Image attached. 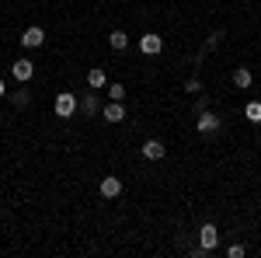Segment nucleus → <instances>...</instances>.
Returning a JSON list of instances; mask_svg holds the SVG:
<instances>
[{
  "label": "nucleus",
  "instance_id": "obj_14",
  "mask_svg": "<svg viewBox=\"0 0 261 258\" xmlns=\"http://www.w3.org/2000/svg\"><path fill=\"white\" fill-rule=\"evenodd\" d=\"M108 45H112V49H119V53H125V49H129V35H125V32H112V35H108Z\"/></svg>",
  "mask_w": 261,
  "mask_h": 258
},
{
  "label": "nucleus",
  "instance_id": "obj_1",
  "mask_svg": "<svg viewBox=\"0 0 261 258\" xmlns=\"http://www.w3.org/2000/svg\"><path fill=\"white\" fill-rule=\"evenodd\" d=\"M53 108H56L60 119H70L73 112H81V98H77L73 91H63V95H56V105H53Z\"/></svg>",
  "mask_w": 261,
  "mask_h": 258
},
{
  "label": "nucleus",
  "instance_id": "obj_18",
  "mask_svg": "<svg viewBox=\"0 0 261 258\" xmlns=\"http://www.w3.org/2000/svg\"><path fill=\"white\" fill-rule=\"evenodd\" d=\"M226 255H230V258H244V255H247V248H244V244H230Z\"/></svg>",
  "mask_w": 261,
  "mask_h": 258
},
{
  "label": "nucleus",
  "instance_id": "obj_16",
  "mask_svg": "<svg viewBox=\"0 0 261 258\" xmlns=\"http://www.w3.org/2000/svg\"><path fill=\"white\" fill-rule=\"evenodd\" d=\"M108 98L122 101V98H125V87H122V84H108Z\"/></svg>",
  "mask_w": 261,
  "mask_h": 258
},
{
  "label": "nucleus",
  "instance_id": "obj_3",
  "mask_svg": "<svg viewBox=\"0 0 261 258\" xmlns=\"http://www.w3.org/2000/svg\"><path fill=\"white\" fill-rule=\"evenodd\" d=\"M140 53L143 56H161L164 53V39L157 35V32H146V35L140 39Z\"/></svg>",
  "mask_w": 261,
  "mask_h": 258
},
{
  "label": "nucleus",
  "instance_id": "obj_15",
  "mask_svg": "<svg viewBox=\"0 0 261 258\" xmlns=\"http://www.w3.org/2000/svg\"><path fill=\"white\" fill-rule=\"evenodd\" d=\"M244 115H247V122H261V101H247Z\"/></svg>",
  "mask_w": 261,
  "mask_h": 258
},
{
  "label": "nucleus",
  "instance_id": "obj_4",
  "mask_svg": "<svg viewBox=\"0 0 261 258\" xmlns=\"http://www.w3.org/2000/svg\"><path fill=\"white\" fill-rule=\"evenodd\" d=\"M199 241H202L205 251H216V244H220V230H216V223H202Z\"/></svg>",
  "mask_w": 261,
  "mask_h": 258
},
{
  "label": "nucleus",
  "instance_id": "obj_21",
  "mask_svg": "<svg viewBox=\"0 0 261 258\" xmlns=\"http://www.w3.org/2000/svg\"><path fill=\"white\" fill-rule=\"evenodd\" d=\"M4 95H7V84H4V80H0V98H4Z\"/></svg>",
  "mask_w": 261,
  "mask_h": 258
},
{
  "label": "nucleus",
  "instance_id": "obj_19",
  "mask_svg": "<svg viewBox=\"0 0 261 258\" xmlns=\"http://www.w3.org/2000/svg\"><path fill=\"white\" fill-rule=\"evenodd\" d=\"M223 42V32H213V35H209V39H205V49H216V45H220Z\"/></svg>",
  "mask_w": 261,
  "mask_h": 258
},
{
  "label": "nucleus",
  "instance_id": "obj_22",
  "mask_svg": "<svg viewBox=\"0 0 261 258\" xmlns=\"http://www.w3.org/2000/svg\"><path fill=\"white\" fill-rule=\"evenodd\" d=\"M0 122H4V115H0Z\"/></svg>",
  "mask_w": 261,
  "mask_h": 258
},
{
  "label": "nucleus",
  "instance_id": "obj_17",
  "mask_svg": "<svg viewBox=\"0 0 261 258\" xmlns=\"http://www.w3.org/2000/svg\"><path fill=\"white\" fill-rule=\"evenodd\" d=\"M185 91H188V95H199V91H202L199 77H188V80H185Z\"/></svg>",
  "mask_w": 261,
  "mask_h": 258
},
{
  "label": "nucleus",
  "instance_id": "obj_2",
  "mask_svg": "<svg viewBox=\"0 0 261 258\" xmlns=\"http://www.w3.org/2000/svg\"><path fill=\"white\" fill-rule=\"evenodd\" d=\"M223 119L213 112V108H205V112H199V119H195V129H199L202 136H213V133H220Z\"/></svg>",
  "mask_w": 261,
  "mask_h": 258
},
{
  "label": "nucleus",
  "instance_id": "obj_12",
  "mask_svg": "<svg viewBox=\"0 0 261 258\" xmlns=\"http://www.w3.org/2000/svg\"><path fill=\"white\" fill-rule=\"evenodd\" d=\"M251 84H254V74H251L247 66H237V70H233V87H241V91H247Z\"/></svg>",
  "mask_w": 261,
  "mask_h": 258
},
{
  "label": "nucleus",
  "instance_id": "obj_9",
  "mask_svg": "<svg viewBox=\"0 0 261 258\" xmlns=\"http://www.w3.org/2000/svg\"><path fill=\"white\" fill-rule=\"evenodd\" d=\"M164 154H167V147H164L161 139H146V143H143V157L146 160H161Z\"/></svg>",
  "mask_w": 261,
  "mask_h": 258
},
{
  "label": "nucleus",
  "instance_id": "obj_7",
  "mask_svg": "<svg viewBox=\"0 0 261 258\" xmlns=\"http://www.w3.org/2000/svg\"><path fill=\"white\" fill-rule=\"evenodd\" d=\"M87 87H91V91H101V87H108V74H105L101 66H91V70H87Z\"/></svg>",
  "mask_w": 261,
  "mask_h": 258
},
{
  "label": "nucleus",
  "instance_id": "obj_6",
  "mask_svg": "<svg viewBox=\"0 0 261 258\" xmlns=\"http://www.w3.org/2000/svg\"><path fill=\"white\" fill-rule=\"evenodd\" d=\"M42 42H45V32H42L39 25H32V28H24V35H21V45H24V49H39Z\"/></svg>",
  "mask_w": 261,
  "mask_h": 258
},
{
  "label": "nucleus",
  "instance_id": "obj_20",
  "mask_svg": "<svg viewBox=\"0 0 261 258\" xmlns=\"http://www.w3.org/2000/svg\"><path fill=\"white\" fill-rule=\"evenodd\" d=\"M205 108H209V95H202V98H195V115H199V112H205Z\"/></svg>",
  "mask_w": 261,
  "mask_h": 258
},
{
  "label": "nucleus",
  "instance_id": "obj_11",
  "mask_svg": "<svg viewBox=\"0 0 261 258\" xmlns=\"http://www.w3.org/2000/svg\"><path fill=\"white\" fill-rule=\"evenodd\" d=\"M105 119L108 122H125V105H122V101H108V105H105Z\"/></svg>",
  "mask_w": 261,
  "mask_h": 258
},
{
  "label": "nucleus",
  "instance_id": "obj_13",
  "mask_svg": "<svg viewBox=\"0 0 261 258\" xmlns=\"http://www.w3.org/2000/svg\"><path fill=\"white\" fill-rule=\"evenodd\" d=\"M11 105H14V108H28V105H32V91H28V87H18V91L11 95Z\"/></svg>",
  "mask_w": 261,
  "mask_h": 258
},
{
  "label": "nucleus",
  "instance_id": "obj_8",
  "mask_svg": "<svg viewBox=\"0 0 261 258\" xmlns=\"http://www.w3.org/2000/svg\"><path fill=\"white\" fill-rule=\"evenodd\" d=\"M101 196H105V199H115V196H122V178H115V175L101 178Z\"/></svg>",
  "mask_w": 261,
  "mask_h": 258
},
{
  "label": "nucleus",
  "instance_id": "obj_5",
  "mask_svg": "<svg viewBox=\"0 0 261 258\" xmlns=\"http://www.w3.org/2000/svg\"><path fill=\"white\" fill-rule=\"evenodd\" d=\"M11 77L21 80V84H28V80L35 77V63H32V60H18L14 66H11Z\"/></svg>",
  "mask_w": 261,
  "mask_h": 258
},
{
  "label": "nucleus",
  "instance_id": "obj_10",
  "mask_svg": "<svg viewBox=\"0 0 261 258\" xmlns=\"http://www.w3.org/2000/svg\"><path fill=\"white\" fill-rule=\"evenodd\" d=\"M98 108H101L98 91H91V95H81V115H94Z\"/></svg>",
  "mask_w": 261,
  "mask_h": 258
}]
</instances>
